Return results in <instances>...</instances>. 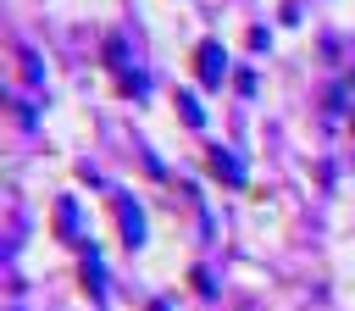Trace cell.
Here are the masks:
<instances>
[{
  "mask_svg": "<svg viewBox=\"0 0 355 311\" xmlns=\"http://www.w3.org/2000/svg\"><path fill=\"white\" fill-rule=\"evenodd\" d=\"M178 111H183V122H189V128H200V117H205L194 94H178Z\"/></svg>",
  "mask_w": 355,
  "mask_h": 311,
  "instance_id": "5",
  "label": "cell"
},
{
  "mask_svg": "<svg viewBox=\"0 0 355 311\" xmlns=\"http://www.w3.org/2000/svg\"><path fill=\"white\" fill-rule=\"evenodd\" d=\"M116 222H122L128 244H144V217H139V205H133V200H116Z\"/></svg>",
  "mask_w": 355,
  "mask_h": 311,
  "instance_id": "4",
  "label": "cell"
},
{
  "mask_svg": "<svg viewBox=\"0 0 355 311\" xmlns=\"http://www.w3.org/2000/svg\"><path fill=\"white\" fill-rule=\"evenodd\" d=\"M194 78H200V83H211V89L227 78V50H222L216 39H205V44L194 50Z\"/></svg>",
  "mask_w": 355,
  "mask_h": 311,
  "instance_id": "1",
  "label": "cell"
},
{
  "mask_svg": "<svg viewBox=\"0 0 355 311\" xmlns=\"http://www.w3.org/2000/svg\"><path fill=\"white\" fill-rule=\"evenodd\" d=\"M205 167H211L222 183H244V167H239V161H233V150H222V144H211V150H205Z\"/></svg>",
  "mask_w": 355,
  "mask_h": 311,
  "instance_id": "3",
  "label": "cell"
},
{
  "mask_svg": "<svg viewBox=\"0 0 355 311\" xmlns=\"http://www.w3.org/2000/svg\"><path fill=\"white\" fill-rule=\"evenodd\" d=\"M78 255H83V289H89V300H94V305H105V272H100L94 244H78Z\"/></svg>",
  "mask_w": 355,
  "mask_h": 311,
  "instance_id": "2",
  "label": "cell"
}]
</instances>
